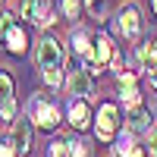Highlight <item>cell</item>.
Returning <instances> with one entry per match:
<instances>
[{"label":"cell","mask_w":157,"mask_h":157,"mask_svg":"<svg viewBox=\"0 0 157 157\" xmlns=\"http://www.w3.org/2000/svg\"><path fill=\"white\" fill-rule=\"evenodd\" d=\"M69 91H72L75 98H88V94H91V72L78 66L75 57H72V63H69Z\"/></svg>","instance_id":"4"},{"label":"cell","mask_w":157,"mask_h":157,"mask_svg":"<svg viewBox=\"0 0 157 157\" xmlns=\"http://www.w3.org/2000/svg\"><path fill=\"white\" fill-rule=\"evenodd\" d=\"M3 98H13V75L6 69H0V101Z\"/></svg>","instance_id":"18"},{"label":"cell","mask_w":157,"mask_h":157,"mask_svg":"<svg viewBox=\"0 0 157 157\" xmlns=\"http://www.w3.org/2000/svg\"><path fill=\"white\" fill-rule=\"evenodd\" d=\"M57 22V10L50 0H41L38 3V16H35V25H41V29H47V25H54Z\"/></svg>","instance_id":"12"},{"label":"cell","mask_w":157,"mask_h":157,"mask_svg":"<svg viewBox=\"0 0 157 157\" xmlns=\"http://www.w3.org/2000/svg\"><path fill=\"white\" fill-rule=\"evenodd\" d=\"M69 123H72V129H78V132L91 126V107H88L85 98H72V104H69Z\"/></svg>","instance_id":"6"},{"label":"cell","mask_w":157,"mask_h":157,"mask_svg":"<svg viewBox=\"0 0 157 157\" xmlns=\"http://www.w3.org/2000/svg\"><path fill=\"white\" fill-rule=\"evenodd\" d=\"M135 157H148V154H145V151H138V154H135Z\"/></svg>","instance_id":"27"},{"label":"cell","mask_w":157,"mask_h":157,"mask_svg":"<svg viewBox=\"0 0 157 157\" xmlns=\"http://www.w3.org/2000/svg\"><path fill=\"white\" fill-rule=\"evenodd\" d=\"M47 157H69V138H57L47 145Z\"/></svg>","instance_id":"16"},{"label":"cell","mask_w":157,"mask_h":157,"mask_svg":"<svg viewBox=\"0 0 157 157\" xmlns=\"http://www.w3.org/2000/svg\"><path fill=\"white\" fill-rule=\"evenodd\" d=\"M32 123L38 126V129H57L60 126V110L54 107L50 101H44V98H35L32 101Z\"/></svg>","instance_id":"3"},{"label":"cell","mask_w":157,"mask_h":157,"mask_svg":"<svg viewBox=\"0 0 157 157\" xmlns=\"http://www.w3.org/2000/svg\"><path fill=\"white\" fill-rule=\"evenodd\" d=\"M151 154L157 157V129H154V132H151Z\"/></svg>","instance_id":"24"},{"label":"cell","mask_w":157,"mask_h":157,"mask_svg":"<svg viewBox=\"0 0 157 157\" xmlns=\"http://www.w3.org/2000/svg\"><path fill=\"white\" fill-rule=\"evenodd\" d=\"M13 25H16V16H13V13H0V38H3Z\"/></svg>","instance_id":"21"},{"label":"cell","mask_w":157,"mask_h":157,"mask_svg":"<svg viewBox=\"0 0 157 157\" xmlns=\"http://www.w3.org/2000/svg\"><path fill=\"white\" fill-rule=\"evenodd\" d=\"M60 10H63V16H66V19H78V0H63Z\"/></svg>","instance_id":"20"},{"label":"cell","mask_w":157,"mask_h":157,"mask_svg":"<svg viewBox=\"0 0 157 157\" xmlns=\"http://www.w3.org/2000/svg\"><path fill=\"white\" fill-rule=\"evenodd\" d=\"M38 69H41L44 82L50 88H57L63 82V44L54 35H44L38 41Z\"/></svg>","instance_id":"1"},{"label":"cell","mask_w":157,"mask_h":157,"mask_svg":"<svg viewBox=\"0 0 157 157\" xmlns=\"http://www.w3.org/2000/svg\"><path fill=\"white\" fill-rule=\"evenodd\" d=\"M0 157H19V148L13 145V138H6V141H0Z\"/></svg>","instance_id":"22"},{"label":"cell","mask_w":157,"mask_h":157,"mask_svg":"<svg viewBox=\"0 0 157 157\" xmlns=\"http://www.w3.org/2000/svg\"><path fill=\"white\" fill-rule=\"evenodd\" d=\"M120 98L126 101V107L141 104V94H138V85H135V82H120Z\"/></svg>","instance_id":"14"},{"label":"cell","mask_w":157,"mask_h":157,"mask_svg":"<svg viewBox=\"0 0 157 157\" xmlns=\"http://www.w3.org/2000/svg\"><path fill=\"white\" fill-rule=\"evenodd\" d=\"M13 145L19 148V154H29V148H32V123L25 116L13 123Z\"/></svg>","instance_id":"7"},{"label":"cell","mask_w":157,"mask_h":157,"mask_svg":"<svg viewBox=\"0 0 157 157\" xmlns=\"http://www.w3.org/2000/svg\"><path fill=\"white\" fill-rule=\"evenodd\" d=\"M151 13H154V16H157V0H151Z\"/></svg>","instance_id":"26"},{"label":"cell","mask_w":157,"mask_h":157,"mask_svg":"<svg viewBox=\"0 0 157 157\" xmlns=\"http://www.w3.org/2000/svg\"><path fill=\"white\" fill-rule=\"evenodd\" d=\"M148 120H151V113H148V107H145V104H135V107H129V116H126L129 129L141 132V129H148Z\"/></svg>","instance_id":"8"},{"label":"cell","mask_w":157,"mask_h":157,"mask_svg":"<svg viewBox=\"0 0 157 157\" xmlns=\"http://www.w3.org/2000/svg\"><path fill=\"white\" fill-rule=\"evenodd\" d=\"M38 3H41V0H22V3H19L22 19H32V22H35V16H38Z\"/></svg>","instance_id":"17"},{"label":"cell","mask_w":157,"mask_h":157,"mask_svg":"<svg viewBox=\"0 0 157 157\" xmlns=\"http://www.w3.org/2000/svg\"><path fill=\"white\" fill-rule=\"evenodd\" d=\"M91 47H94L91 35H88L85 29H72V54H75V57H88Z\"/></svg>","instance_id":"10"},{"label":"cell","mask_w":157,"mask_h":157,"mask_svg":"<svg viewBox=\"0 0 157 157\" xmlns=\"http://www.w3.org/2000/svg\"><path fill=\"white\" fill-rule=\"evenodd\" d=\"M151 85H154V88H157V69H154V72H151Z\"/></svg>","instance_id":"25"},{"label":"cell","mask_w":157,"mask_h":157,"mask_svg":"<svg viewBox=\"0 0 157 157\" xmlns=\"http://www.w3.org/2000/svg\"><path fill=\"white\" fill-rule=\"evenodd\" d=\"M113 151L120 154V157H135L141 148L132 141V135H120V138H116V145H113Z\"/></svg>","instance_id":"13"},{"label":"cell","mask_w":157,"mask_h":157,"mask_svg":"<svg viewBox=\"0 0 157 157\" xmlns=\"http://www.w3.org/2000/svg\"><path fill=\"white\" fill-rule=\"evenodd\" d=\"M116 129H120V107L110 101H104L101 104V110H98V123H94V135L107 145V141H113L116 135Z\"/></svg>","instance_id":"2"},{"label":"cell","mask_w":157,"mask_h":157,"mask_svg":"<svg viewBox=\"0 0 157 157\" xmlns=\"http://www.w3.org/2000/svg\"><path fill=\"white\" fill-rule=\"evenodd\" d=\"M138 60H141V66L145 69H157V38H148L145 44L138 47Z\"/></svg>","instance_id":"11"},{"label":"cell","mask_w":157,"mask_h":157,"mask_svg":"<svg viewBox=\"0 0 157 157\" xmlns=\"http://www.w3.org/2000/svg\"><path fill=\"white\" fill-rule=\"evenodd\" d=\"M0 123H16V98L0 101Z\"/></svg>","instance_id":"15"},{"label":"cell","mask_w":157,"mask_h":157,"mask_svg":"<svg viewBox=\"0 0 157 157\" xmlns=\"http://www.w3.org/2000/svg\"><path fill=\"white\" fill-rule=\"evenodd\" d=\"M120 32L129 41H135L141 35V13H138V6H123L120 10Z\"/></svg>","instance_id":"5"},{"label":"cell","mask_w":157,"mask_h":157,"mask_svg":"<svg viewBox=\"0 0 157 157\" xmlns=\"http://www.w3.org/2000/svg\"><path fill=\"white\" fill-rule=\"evenodd\" d=\"M0 41L6 44L10 54H25V32L19 29V25H13V29H10L3 38H0Z\"/></svg>","instance_id":"9"},{"label":"cell","mask_w":157,"mask_h":157,"mask_svg":"<svg viewBox=\"0 0 157 157\" xmlns=\"http://www.w3.org/2000/svg\"><path fill=\"white\" fill-rule=\"evenodd\" d=\"M88 10H91V16H104L107 13V0H88Z\"/></svg>","instance_id":"23"},{"label":"cell","mask_w":157,"mask_h":157,"mask_svg":"<svg viewBox=\"0 0 157 157\" xmlns=\"http://www.w3.org/2000/svg\"><path fill=\"white\" fill-rule=\"evenodd\" d=\"M69 157H91V151H88V145H85V141L69 138Z\"/></svg>","instance_id":"19"}]
</instances>
